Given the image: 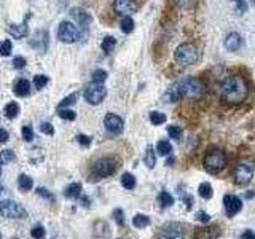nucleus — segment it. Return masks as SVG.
Wrapping results in <instances>:
<instances>
[{"instance_id":"58836bf2","label":"nucleus","mask_w":255,"mask_h":239,"mask_svg":"<svg viewBox=\"0 0 255 239\" xmlns=\"http://www.w3.org/2000/svg\"><path fill=\"white\" fill-rule=\"evenodd\" d=\"M30 236L34 238V239H43L45 238V228L42 225L34 227V228H32V231H30Z\"/></svg>"},{"instance_id":"79ce46f5","label":"nucleus","mask_w":255,"mask_h":239,"mask_svg":"<svg viewBox=\"0 0 255 239\" xmlns=\"http://www.w3.org/2000/svg\"><path fill=\"white\" fill-rule=\"evenodd\" d=\"M14 159V153L11 150H2V164H8Z\"/></svg>"},{"instance_id":"cd10ccee","label":"nucleus","mask_w":255,"mask_h":239,"mask_svg":"<svg viewBox=\"0 0 255 239\" xmlns=\"http://www.w3.org/2000/svg\"><path fill=\"white\" fill-rule=\"evenodd\" d=\"M120 27L125 32V34H129V32L134 30V21L131 16H123L122 21H120Z\"/></svg>"},{"instance_id":"ddd939ff","label":"nucleus","mask_w":255,"mask_h":239,"mask_svg":"<svg viewBox=\"0 0 255 239\" xmlns=\"http://www.w3.org/2000/svg\"><path fill=\"white\" fill-rule=\"evenodd\" d=\"M70 13H72V18H74L78 22V26H80V29H82L83 34H86L88 27H90V24H91L90 13H86L83 8H72Z\"/></svg>"},{"instance_id":"7c9ffc66","label":"nucleus","mask_w":255,"mask_h":239,"mask_svg":"<svg viewBox=\"0 0 255 239\" xmlns=\"http://www.w3.org/2000/svg\"><path fill=\"white\" fill-rule=\"evenodd\" d=\"M115 45H117V40H115V37H112V35H107V37H104L102 38V50L106 51V53H112V50L115 48Z\"/></svg>"},{"instance_id":"b1692460","label":"nucleus","mask_w":255,"mask_h":239,"mask_svg":"<svg viewBox=\"0 0 255 239\" xmlns=\"http://www.w3.org/2000/svg\"><path fill=\"white\" fill-rule=\"evenodd\" d=\"M18 187L21 191H29V190H32V187H34V182H32V179L29 177V175L21 174L19 179H18Z\"/></svg>"},{"instance_id":"4be33fe9","label":"nucleus","mask_w":255,"mask_h":239,"mask_svg":"<svg viewBox=\"0 0 255 239\" xmlns=\"http://www.w3.org/2000/svg\"><path fill=\"white\" fill-rule=\"evenodd\" d=\"M132 225L137 228V230H143L150 225V217L145 214H137L132 217Z\"/></svg>"},{"instance_id":"f704fd0d","label":"nucleus","mask_w":255,"mask_h":239,"mask_svg":"<svg viewBox=\"0 0 255 239\" xmlns=\"http://www.w3.org/2000/svg\"><path fill=\"white\" fill-rule=\"evenodd\" d=\"M48 82H50V78H48L46 75H37L34 78V86L37 88V90H42V88H45L48 85Z\"/></svg>"},{"instance_id":"a19ab883","label":"nucleus","mask_w":255,"mask_h":239,"mask_svg":"<svg viewBox=\"0 0 255 239\" xmlns=\"http://www.w3.org/2000/svg\"><path fill=\"white\" fill-rule=\"evenodd\" d=\"M22 139L26 142H32L34 140V131H32L30 126H24L22 127Z\"/></svg>"},{"instance_id":"f257e3e1","label":"nucleus","mask_w":255,"mask_h":239,"mask_svg":"<svg viewBox=\"0 0 255 239\" xmlns=\"http://www.w3.org/2000/svg\"><path fill=\"white\" fill-rule=\"evenodd\" d=\"M247 94H249V86H247L243 77L231 75L225 78V82L222 83V99L227 104L238 106V104L246 101Z\"/></svg>"},{"instance_id":"72a5a7b5","label":"nucleus","mask_w":255,"mask_h":239,"mask_svg":"<svg viewBox=\"0 0 255 239\" xmlns=\"http://www.w3.org/2000/svg\"><path fill=\"white\" fill-rule=\"evenodd\" d=\"M150 121L153 123L155 126H159V124L166 123V115L161 114V112H151V114H150Z\"/></svg>"},{"instance_id":"dca6fc26","label":"nucleus","mask_w":255,"mask_h":239,"mask_svg":"<svg viewBox=\"0 0 255 239\" xmlns=\"http://www.w3.org/2000/svg\"><path fill=\"white\" fill-rule=\"evenodd\" d=\"M243 46V38L236 32H231L225 38V48L228 51H239V48Z\"/></svg>"},{"instance_id":"412c9836","label":"nucleus","mask_w":255,"mask_h":239,"mask_svg":"<svg viewBox=\"0 0 255 239\" xmlns=\"http://www.w3.org/2000/svg\"><path fill=\"white\" fill-rule=\"evenodd\" d=\"M182 98V93H180V88H179V85H177V82H175L169 90L166 91V94H164V99L167 101V102H177L179 99Z\"/></svg>"},{"instance_id":"c9c22d12","label":"nucleus","mask_w":255,"mask_h":239,"mask_svg":"<svg viewBox=\"0 0 255 239\" xmlns=\"http://www.w3.org/2000/svg\"><path fill=\"white\" fill-rule=\"evenodd\" d=\"M58 114L62 120H69V121H74V120L77 118V114L75 112H72V110H67V109H61L58 110Z\"/></svg>"},{"instance_id":"c85d7f7f","label":"nucleus","mask_w":255,"mask_h":239,"mask_svg":"<svg viewBox=\"0 0 255 239\" xmlns=\"http://www.w3.org/2000/svg\"><path fill=\"white\" fill-rule=\"evenodd\" d=\"M156 151H158L159 155L167 156V155L172 153V145L167 140H159L158 142V147H156Z\"/></svg>"},{"instance_id":"6e6552de","label":"nucleus","mask_w":255,"mask_h":239,"mask_svg":"<svg viewBox=\"0 0 255 239\" xmlns=\"http://www.w3.org/2000/svg\"><path fill=\"white\" fill-rule=\"evenodd\" d=\"M233 177H235L236 185L246 187V185H249V183L252 182V179H254V169L251 166H247V164H238L236 169H235Z\"/></svg>"},{"instance_id":"9b49d317","label":"nucleus","mask_w":255,"mask_h":239,"mask_svg":"<svg viewBox=\"0 0 255 239\" xmlns=\"http://www.w3.org/2000/svg\"><path fill=\"white\" fill-rule=\"evenodd\" d=\"M223 207L228 217H235L243 211V201L235 195H225L223 196Z\"/></svg>"},{"instance_id":"de8ad7c7","label":"nucleus","mask_w":255,"mask_h":239,"mask_svg":"<svg viewBox=\"0 0 255 239\" xmlns=\"http://www.w3.org/2000/svg\"><path fill=\"white\" fill-rule=\"evenodd\" d=\"M175 3H177L179 6L182 8H190V6H193L196 3V0H174Z\"/></svg>"},{"instance_id":"2f4dec72","label":"nucleus","mask_w":255,"mask_h":239,"mask_svg":"<svg viewBox=\"0 0 255 239\" xmlns=\"http://www.w3.org/2000/svg\"><path fill=\"white\" fill-rule=\"evenodd\" d=\"M91 80H93V83H96V85H102V83L107 80V72H106V70H102V69L94 70Z\"/></svg>"},{"instance_id":"37998d69","label":"nucleus","mask_w":255,"mask_h":239,"mask_svg":"<svg viewBox=\"0 0 255 239\" xmlns=\"http://www.w3.org/2000/svg\"><path fill=\"white\" fill-rule=\"evenodd\" d=\"M91 137H88V135H83V134H78L77 135V142L80 143V145H83V147H90L91 145Z\"/></svg>"},{"instance_id":"39448f33","label":"nucleus","mask_w":255,"mask_h":239,"mask_svg":"<svg viewBox=\"0 0 255 239\" xmlns=\"http://www.w3.org/2000/svg\"><path fill=\"white\" fill-rule=\"evenodd\" d=\"M118 169V164L115 159L112 158H101L98 159V161H94L93 164V174L96 175V177L99 179H104V177H110L112 174H115Z\"/></svg>"},{"instance_id":"0eeeda50","label":"nucleus","mask_w":255,"mask_h":239,"mask_svg":"<svg viewBox=\"0 0 255 239\" xmlns=\"http://www.w3.org/2000/svg\"><path fill=\"white\" fill-rule=\"evenodd\" d=\"M107 94V90L104 88V85H90L85 90V99L88 104H91V106H99V104L104 101Z\"/></svg>"},{"instance_id":"5fc2aeb1","label":"nucleus","mask_w":255,"mask_h":239,"mask_svg":"<svg viewBox=\"0 0 255 239\" xmlns=\"http://www.w3.org/2000/svg\"><path fill=\"white\" fill-rule=\"evenodd\" d=\"M82 204L85 206V207H90V204H91V201L88 199L86 196H82Z\"/></svg>"},{"instance_id":"4d7b16f0","label":"nucleus","mask_w":255,"mask_h":239,"mask_svg":"<svg viewBox=\"0 0 255 239\" xmlns=\"http://www.w3.org/2000/svg\"><path fill=\"white\" fill-rule=\"evenodd\" d=\"M254 3H255V0H254Z\"/></svg>"},{"instance_id":"20e7f679","label":"nucleus","mask_w":255,"mask_h":239,"mask_svg":"<svg viewBox=\"0 0 255 239\" xmlns=\"http://www.w3.org/2000/svg\"><path fill=\"white\" fill-rule=\"evenodd\" d=\"M174 58L182 66H190V64H195L199 58L198 50L195 45L191 43H182L177 46V50L174 53Z\"/></svg>"},{"instance_id":"c03bdc74","label":"nucleus","mask_w":255,"mask_h":239,"mask_svg":"<svg viewBox=\"0 0 255 239\" xmlns=\"http://www.w3.org/2000/svg\"><path fill=\"white\" fill-rule=\"evenodd\" d=\"M13 67L14 69H22L24 66H26V59L22 58V56H16V58H13Z\"/></svg>"},{"instance_id":"49530a36","label":"nucleus","mask_w":255,"mask_h":239,"mask_svg":"<svg viewBox=\"0 0 255 239\" xmlns=\"http://www.w3.org/2000/svg\"><path fill=\"white\" fill-rule=\"evenodd\" d=\"M11 50H13L11 42H10V40H5V42L2 43V50H0V51H2V54H3V56H8V54L11 53Z\"/></svg>"},{"instance_id":"8fccbe9b","label":"nucleus","mask_w":255,"mask_h":239,"mask_svg":"<svg viewBox=\"0 0 255 239\" xmlns=\"http://www.w3.org/2000/svg\"><path fill=\"white\" fill-rule=\"evenodd\" d=\"M196 219L199 220V222H203V223H207L211 220V217H209V214L207 212H198V215H196Z\"/></svg>"},{"instance_id":"ea45409f","label":"nucleus","mask_w":255,"mask_h":239,"mask_svg":"<svg viewBox=\"0 0 255 239\" xmlns=\"http://www.w3.org/2000/svg\"><path fill=\"white\" fill-rule=\"evenodd\" d=\"M114 219H115L118 227H125V212L122 209H115L114 211Z\"/></svg>"},{"instance_id":"393cba45","label":"nucleus","mask_w":255,"mask_h":239,"mask_svg":"<svg viewBox=\"0 0 255 239\" xmlns=\"http://www.w3.org/2000/svg\"><path fill=\"white\" fill-rule=\"evenodd\" d=\"M135 177L131 174V172H126V174H123L122 175V185H123V188H126V190H134L135 188Z\"/></svg>"},{"instance_id":"9d476101","label":"nucleus","mask_w":255,"mask_h":239,"mask_svg":"<svg viewBox=\"0 0 255 239\" xmlns=\"http://www.w3.org/2000/svg\"><path fill=\"white\" fill-rule=\"evenodd\" d=\"M78 37V30L72 22H61L58 29V38L62 43H74Z\"/></svg>"},{"instance_id":"5701e85b","label":"nucleus","mask_w":255,"mask_h":239,"mask_svg":"<svg viewBox=\"0 0 255 239\" xmlns=\"http://www.w3.org/2000/svg\"><path fill=\"white\" fill-rule=\"evenodd\" d=\"M3 114L8 120H14L16 117L19 115V106L16 102H10L8 106H5L3 109Z\"/></svg>"},{"instance_id":"423d86ee","label":"nucleus","mask_w":255,"mask_h":239,"mask_svg":"<svg viewBox=\"0 0 255 239\" xmlns=\"http://www.w3.org/2000/svg\"><path fill=\"white\" fill-rule=\"evenodd\" d=\"M0 212L5 219H24L27 217V212L18 203L10 201V199H2L0 201Z\"/></svg>"},{"instance_id":"aec40b11","label":"nucleus","mask_w":255,"mask_h":239,"mask_svg":"<svg viewBox=\"0 0 255 239\" xmlns=\"http://www.w3.org/2000/svg\"><path fill=\"white\" fill-rule=\"evenodd\" d=\"M64 196L69 199L82 198V185H80V183H70V185H67L66 190H64Z\"/></svg>"},{"instance_id":"a18cd8bd","label":"nucleus","mask_w":255,"mask_h":239,"mask_svg":"<svg viewBox=\"0 0 255 239\" xmlns=\"http://www.w3.org/2000/svg\"><path fill=\"white\" fill-rule=\"evenodd\" d=\"M40 131H42L43 134H46V135H53L54 134V127L50 123H42V126H40Z\"/></svg>"},{"instance_id":"e433bc0d","label":"nucleus","mask_w":255,"mask_h":239,"mask_svg":"<svg viewBox=\"0 0 255 239\" xmlns=\"http://www.w3.org/2000/svg\"><path fill=\"white\" fill-rule=\"evenodd\" d=\"M167 134H169L172 139L179 140V139L182 137V129H180L179 126H174V124H171V126H167Z\"/></svg>"},{"instance_id":"bb28decb","label":"nucleus","mask_w":255,"mask_h":239,"mask_svg":"<svg viewBox=\"0 0 255 239\" xmlns=\"http://www.w3.org/2000/svg\"><path fill=\"white\" fill-rule=\"evenodd\" d=\"M198 191H199V196H201L203 199H211L214 196L212 185H211V183H207V182L201 183V185H199V188H198Z\"/></svg>"},{"instance_id":"6ab92c4d","label":"nucleus","mask_w":255,"mask_h":239,"mask_svg":"<svg viewBox=\"0 0 255 239\" xmlns=\"http://www.w3.org/2000/svg\"><path fill=\"white\" fill-rule=\"evenodd\" d=\"M14 93L21 96V98H26V96H29V93H30V83L26 78H19L18 82L14 83Z\"/></svg>"},{"instance_id":"6e6d98bb","label":"nucleus","mask_w":255,"mask_h":239,"mask_svg":"<svg viewBox=\"0 0 255 239\" xmlns=\"http://www.w3.org/2000/svg\"><path fill=\"white\" fill-rule=\"evenodd\" d=\"M11 239H18V238H11Z\"/></svg>"},{"instance_id":"4c0bfd02","label":"nucleus","mask_w":255,"mask_h":239,"mask_svg":"<svg viewBox=\"0 0 255 239\" xmlns=\"http://www.w3.org/2000/svg\"><path fill=\"white\" fill-rule=\"evenodd\" d=\"M37 195H38V196H42V198H45L46 201L54 203V195L51 193V191H48L46 188H43V187L37 188Z\"/></svg>"},{"instance_id":"1a4fd4ad","label":"nucleus","mask_w":255,"mask_h":239,"mask_svg":"<svg viewBox=\"0 0 255 239\" xmlns=\"http://www.w3.org/2000/svg\"><path fill=\"white\" fill-rule=\"evenodd\" d=\"M159 239H183L185 238V231L179 223H166V225L159 230Z\"/></svg>"},{"instance_id":"c756f323","label":"nucleus","mask_w":255,"mask_h":239,"mask_svg":"<svg viewBox=\"0 0 255 239\" xmlns=\"http://www.w3.org/2000/svg\"><path fill=\"white\" fill-rule=\"evenodd\" d=\"M158 203L161 207H171L174 204V198L167 193V191H161L159 196H158Z\"/></svg>"},{"instance_id":"4468645a","label":"nucleus","mask_w":255,"mask_h":239,"mask_svg":"<svg viewBox=\"0 0 255 239\" xmlns=\"http://www.w3.org/2000/svg\"><path fill=\"white\" fill-rule=\"evenodd\" d=\"M30 46L34 48L35 51H40V53H45L46 48H48V32L46 30H38L34 34V37H32L29 40Z\"/></svg>"},{"instance_id":"f8f14e48","label":"nucleus","mask_w":255,"mask_h":239,"mask_svg":"<svg viewBox=\"0 0 255 239\" xmlns=\"http://www.w3.org/2000/svg\"><path fill=\"white\" fill-rule=\"evenodd\" d=\"M104 126H106V129L110 134H120V132L123 131L125 123H123V120L120 118L118 115H115V114H107L106 118H104Z\"/></svg>"},{"instance_id":"864d4df0","label":"nucleus","mask_w":255,"mask_h":239,"mask_svg":"<svg viewBox=\"0 0 255 239\" xmlns=\"http://www.w3.org/2000/svg\"><path fill=\"white\" fill-rule=\"evenodd\" d=\"M2 142H3V143L8 142V132H6L5 127H2Z\"/></svg>"},{"instance_id":"603ef678","label":"nucleus","mask_w":255,"mask_h":239,"mask_svg":"<svg viewBox=\"0 0 255 239\" xmlns=\"http://www.w3.org/2000/svg\"><path fill=\"white\" fill-rule=\"evenodd\" d=\"M183 201L187 204V209H191V206H193V198L187 195V196H183Z\"/></svg>"},{"instance_id":"f3484780","label":"nucleus","mask_w":255,"mask_h":239,"mask_svg":"<svg viewBox=\"0 0 255 239\" xmlns=\"http://www.w3.org/2000/svg\"><path fill=\"white\" fill-rule=\"evenodd\" d=\"M6 32L10 35H13L14 38H24L27 35V24L24 22V24H10V26L6 27Z\"/></svg>"},{"instance_id":"7ed1b4c3","label":"nucleus","mask_w":255,"mask_h":239,"mask_svg":"<svg viewBox=\"0 0 255 239\" xmlns=\"http://www.w3.org/2000/svg\"><path fill=\"white\" fill-rule=\"evenodd\" d=\"M227 166V155L222 150H211L204 156V169L211 174H219Z\"/></svg>"},{"instance_id":"a211bd4d","label":"nucleus","mask_w":255,"mask_h":239,"mask_svg":"<svg viewBox=\"0 0 255 239\" xmlns=\"http://www.w3.org/2000/svg\"><path fill=\"white\" fill-rule=\"evenodd\" d=\"M93 235L96 238H107L110 235V227L107 225V222H104V220L94 222V225H93Z\"/></svg>"},{"instance_id":"f03ea898","label":"nucleus","mask_w":255,"mask_h":239,"mask_svg":"<svg viewBox=\"0 0 255 239\" xmlns=\"http://www.w3.org/2000/svg\"><path fill=\"white\" fill-rule=\"evenodd\" d=\"M177 85L183 98L188 99H199L206 93V85L199 78H182L177 82Z\"/></svg>"},{"instance_id":"09e8293b","label":"nucleus","mask_w":255,"mask_h":239,"mask_svg":"<svg viewBox=\"0 0 255 239\" xmlns=\"http://www.w3.org/2000/svg\"><path fill=\"white\" fill-rule=\"evenodd\" d=\"M233 2L238 5V10L241 13H246L247 11V3L244 2V0H233Z\"/></svg>"},{"instance_id":"3c124183","label":"nucleus","mask_w":255,"mask_h":239,"mask_svg":"<svg viewBox=\"0 0 255 239\" xmlns=\"http://www.w3.org/2000/svg\"><path fill=\"white\" fill-rule=\"evenodd\" d=\"M241 238L243 239H255V233H254L252 230H246L244 233L241 235Z\"/></svg>"},{"instance_id":"2eb2a0df","label":"nucleus","mask_w":255,"mask_h":239,"mask_svg":"<svg viewBox=\"0 0 255 239\" xmlns=\"http://www.w3.org/2000/svg\"><path fill=\"white\" fill-rule=\"evenodd\" d=\"M114 6H115V11L120 13V14H125V16H129L131 13L135 11V0H115L114 2Z\"/></svg>"},{"instance_id":"473e14b6","label":"nucleus","mask_w":255,"mask_h":239,"mask_svg":"<svg viewBox=\"0 0 255 239\" xmlns=\"http://www.w3.org/2000/svg\"><path fill=\"white\" fill-rule=\"evenodd\" d=\"M77 101H78V93H72L70 96H67L66 99H62V101H61L58 110H61V109H67V107L72 106V104H75Z\"/></svg>"},{"instance_id":"a878e982","label":"nucleus","mask_w":255,"mask_h":239,"mask_svg":"<svg viewBox=\"0 0 255 239\" xmlns=\"http://www.w3.org/2000/svg\"><path fill=\"white\" fill-rule=\"evenodd\" d=\"M143 163H145V166L150 167V169H153V167H155V164H156V156H155L153 147H147L145 156H143Z\"/></svg>"}]
</instances>
